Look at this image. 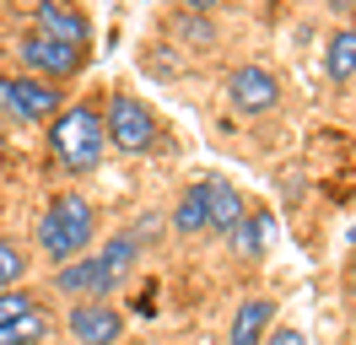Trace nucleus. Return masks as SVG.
<instances>
[{"instance_id":"nucleus-10","label":"nucleus","mask_w":356,"mask_h":345,"mask_svg":"<svg viewBox=\"0 0 356 345\" xmlns=\"http://www.w3.org/2000/svg\"><path fill=\"white\" fill-rule=\"evenodd\" d=\"M205 184V221H211V232H232L238 221L248 216V200H243V189L232 184V178H200Z\"/></svg>"},{"instance_id":"nucleus-6","label":"nucleus","mask_w":356,"mask_h":345,"mask_svg":"<svg viewBox=\"0 0 356 345\" xmlns=\"http://www.w3.org/2000/svg\"><path fill=\"white\" fill-rule=\"evenodd\" d=\"M227 103L238 108V113H248V119H259V113H270V108L281 103V76L265 70V65H238L227 76Z\"/></svg>"},{"instance_id":"nucleus-20","label":"nucleus","mask_w":356,"mask_h":345,"mask_svg":"<svg viewBox=\"0 0 356 345\" xmlns=\"http://www.w3.org/2000/svg\"><path fill=\"white\" fill-rule=\"evenodd\" d=\"M265 345H308V335L302 329H291V323H281V329H270Z\"/></svg>"},{"instance_id":"nucleus-4","label":"nucleus","mask_w":356,"mask_h":345,"mask_svg":"<svg viewBox=\"0 0 356 345\" xmlns=\"http://www.w3.org/2000/svg\"><path fill=\"white\" fill-rule=\"evenodd\" d=\"M17 60H22V76H38V81L60 86L87 65V49L54 43V38H44V33H22V38H17Z\"/></svg>"},{"instance_id":"nucleus-19","label":"nucleus","mask_w":356,"mask_h":345,"mask_svg":"<svg viewBox=\"0 0 356 345\" xmlns=\"http://www.w3.org/2000/svg\"><path fill=\"white\" fill-rule=\"evenodd\" d=\"M173 33H178V38H189V43H211V38H216V27H211L200 11H178V17H173Z\"/></svg>"},{"instance_id":"nucleus-21","label":"nucleus","mask_w":356,"mask_h":345,"mask_svg":"<svg viewBox=\"0 0 356 345\" xmlns=\"http://www.w3.org/2000/svg\"><path fill=\"white\" fill-rule=\"evenodd\" d=\"M351 297H356V248H351Z\"/></svg>"},{"instance_id":"nucleus-5","label":"nucleus","mask_w":356,"mask_h":345,"mask_svg":"<svg viewBox=\"0 0 356 345\" xmlns=\"http://www.w3.org/2000/svg\"><path fill=\"white\" fill-rule=\"evenodd\" d=\"M65 108L60 86L38 81V76H0V113H11L17 125H44Z\"/></svg>"},{"instance_id":"nucleus-18","label":"nucleus","mask_w":356,"mask_h":345,"mask_svg":"<svg viewBox=\"0 0 356 345\" xmlns=\"http://www.w3.org/2000/svg\"><path fill=\"white\" fill-rule=\"evenodd\" d=\"M38 307H44V297H38V291H27V286H17V291H0V323L27 319V313H38Z\"/></svg>"},{"instance_id":"nucleus-7","label":"nucleus","mask_w":356,"mask_h":345,"mask_svg":"<svg viewBox=\"0 0 356 345\" xmlns=\"http://www.w3.org/2000/svg\"><path fill=\"white\" fill-rule=\"evenodd\" d=\"M113 286H119V280L108 275V264L97 254H81V259H70V264L54 270V291L70 297V302H108Z\"/></svg>"},{"instance_id":"nucleus-15","label":"nucleus","mask_w":356,"mask_h":345,"mask_svg":"<svg viewBox=\"0 0 356 345\" xmlns=\"http://www.w3.org/2000/svg\"><path fill=\"white\" fill-rule=\"evenodd\" d=\"M97 259L108 264V275H113V280H124V275L135 270V259H140V237H135V232H113L108 243L97 248Z\"/></svg>"},{"instance_id":"nucleus-8","label":"nucleus","mask_w":356,"mask_h":345,"mask_svg":"<svg viewBox=\"0 0 356 345\" xmlns=\"http://www.w3.org/2000/svg\"><path fill=\"white\" fill-rule=\"evenodd\" d=\"M65 329L76 345H119L124 340V313L113 302H70Z\"/></svg>"},{"instance_id":"nucleus-3","label":"nucleus","mask_w":356,"mask_h":345,"mask_svg":"<svg viewBox=\"0 0 356 345\" xmlns=\"http://www.w3.org/2000/svg\"><path fill=\"white\" fill-rule=\"evenodd\" d=\"M103 135H108V146H119V151H152L162 125H156L152 103H140L135 92H113L108 108H103Z\"/></svg>"},{"instance_id":"nucleus-13","label":"nucleus","mask_w":356,"mask_h":345,"mask_svg":"<svg viewBox=\"0 0 356 345\" xmlns=\"http://www.w3.org/2000/svg\"><path fill=\"white\" fill-rule=\"evenodd\" d=\"M173 232L178 237H200V232H211V221H205V184L195 178L189 189L178 194V205H173Z\"/></svg>"},{"instance_id":"nucleus-2","label":"nucleus","mask_w":356,"mask_h":345,"mask_svg":"<svg viewBox=\"0 0 356 345\" xmlns=\"http://www.w3.org/2000/svg\"><path fill=\"white\" fill-rule=\"evenodd\" d=\"M49 151H54V162L65 172H92L103 162V151H108V135H103V113L92 103H70L60 108L54 119H49Z\"/></svg>"},{"instance_id":"nucleus-12","label":"nucleus","mask_w":356,"mask_h":345,"mask_svg":"<svg viewBox=\"0 0 356 345\" xmlns=\"http://www.w3.org/2000/svg\"><path fill=\"white\" fill-rule=\"evenodd\" d=\"M227 248H232L238 259H259V254L270 248V216H265V211H248L243 221L227 232Z\"/></svg>"},{"instance_id":"nucleus-9","label":"nucleus","mask_w":356,"mask_h":345,"mask_svg":"<svg viewBox=\"0 0 356 345\" xmlns=\"http://www.w3.org/2000/svg\"><path fill=\"white\" fill-rule=\"evenodd\" d=\"M33 33H44L54 43H70V49H87L92 43V17L76 11V6H33Z\"/></svg>"},{"instance_id":"nucleus-11","label":"nucleus","mask_w":356,"mask_h":345,"mask_svg":"<svg viewBox=\"0 0 356 345\" xmlns=\"http://www.w3.org/2000/svg\"><path fill=\"white\" fill-rule=\"evenodd\" d=\"M270 323H275V302H270V297H248V302H238L232 329H227V345H265Z\"/></svg>"},{"instance_id":"nucleus-1","label":"nucleus","mask_w":356,"mask_h":345,"mask_svg":"<svg viewBox=\"0 0 356 345\" xmlns=\"http://www.w3.org/2000/svg\"><path fill=\"white\" fill-rule=\"evenodd\" d=\"M92 232H97V211H92L87 194L60 189L49 200L44 221H38V248L49 254V264H70L92 248Z\"/></svg>"},{"instance_id":"nucleus-17","label":"nucleus","mask_w":356,"mask_h":345,"mask_svg":"<svg viewBox=\"0 0 356 345\" xmlns=\"http://www.w3.org/2000/svg\"><path fill=\"white\" fill-rule=\"evenodd\" d=\"M27 275V254L22 243H11V237H0V291H17Z\"/></svg>"},{"instance_id":"nucleus-22","label":"nucleus","mask_w":356,"mask_h":345,"mask_svg":"<svg viewBox=\"0 0 356 345\" xmlns=\"http://www.w3.org/2000/svg\"><path fill=\"white\" fill-rule=\"evenodd\" d=\"M346 243H351V248H356V221H351V232H346Z\"/></svg>"},{"instance_id":"nucleus-14","label":"nucleus","mask_w":356,"mask_h":345,"mask_svg":"<svg viewBox=\"0 0 356 345\" xmlns=\"http://www.w3.org/2000/svg\"><path fill=\"white\" fill-rule=\"evenodd\" d=\"M324 70H330V81H340V86L356 76V27L330 33V43H324Z\"/></svg>"},{"instance_id":"nucleus-16","label":"nucleus","mask_w":356,"mask_h":345,"mask_svg":"<svg viewBox=\"0 0 356 345\" xmlns=\"http://www.w3.org/2000/svg\"><path fill=\"white\" fill-rule=\"evenodd\" d=\"M44 335H49V307L27 313V319L0 323V345H44Z\"/></svg>"}]
</instances>
